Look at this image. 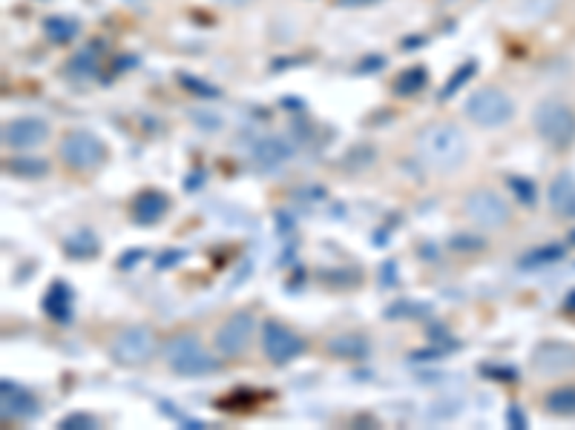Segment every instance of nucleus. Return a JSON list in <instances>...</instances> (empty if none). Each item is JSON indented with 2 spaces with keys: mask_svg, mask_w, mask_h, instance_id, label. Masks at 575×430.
Wrapping results in <instances>:
<instances>
[{
  "mask_svg": "<svg viewBox=\"0 0 575 430\" xmlns=\"http://www.w3.org/2000/svg\"><path fill=\"white\" fill-rule=\"evenodd\" d=\"M415 149L423 164L441 173L458 170L469 156L467 135H463L455 123H432V127L420 130L415 138Z\"/></svg>",
  "mask_w": 575,
  "mask_h": 430,
  "instance_id": "obj_1",
  "label": "nucleus"
},
{
  "mask_svg": "<svg viewBox=\"0 0 575 430\" xmlns=\"http://www.w3.org/2000/svg\"><path fill=\"white\" fill-rule=\"evenodd\" d=\"M164 358H167V367L179 376H208L219 367V362L202 348L193 333H182V336L170 339L164 348Z\"/></svg>",
  "mask_w": 575,
  "mask_h": 430,
  "instance_id": "obj_2",
  "label": "nucleus"
},
{
  "mask_svg": "<svg viewBox=\"0 0 575 430\" xmlns=\"http://www.w3.org/2000/svg\"><path fill=\"white\" fill-rule=\"evenodd\" d=\"M463 113H467V118L475 123V127L495 130V127H503V123L515 115V104L503 89L484 87V89L472 92V98L467 101V106H463Z\"/></svg>",
  "mask_w": 575,
  "mask_h": 430,
  "instance_id": "obj_3",
  "label": "nucleus"
},
{
  "mask_svg": "<svg viewBox=\"0 0 575 430\" xmlns=\"http://www.w3.org/2000/svg\"><path fill=\"white\" fill-rule=\"evenodd\" d=\"M532 123L544 141H550L553 147H567L575 138V113L564 101H541L532 113Z\"/></svg>",
  "mask_w": 575,
  "mask_h": 430,
  "instance_id": "obj_4",
  "label": "nucleus"
},
{
  "mask_svg": "<svg viewBox=\"0 0 575 430\" xmlns=\"http://www.w3.org/2000/svg\"><path fill=\"white\" fill-rule=\"evenodd\" d=\"M107 158V147L95 132L90 130H73L64 135L61 141V161L70 166V170L87 173L95 170L99 164H104Z\"/></svg>",
  "mask_w": 575,
  "mask_h": 430,
  "instance_id": "obj_5",
  "label": "nucleus"
},
{
  "mask_svg": "<svg viewBox=\"0 0 575 430\" xmlns=\"http://www.w3.org/2000/svg\"><path fill=\"white\" fill-rule=\"evenodd\" d=\"M153 353H156V333L142 325L121 330L113 339V344H109V356H113L118 365H142Z\"/></svg>",
  "mask_w": 575,
  "mask_h": 430,
  "instance_id": "obj_6",
  "label": "nucleus"
},
{
  "mask_svg": "<svg viewBox=\"0 0 575 430\" xmlns=\"http://www.w3.org/2000/svg\"><path fill=\"white\" fill-rule=\"evenodd\" d=\"M463 213H467L477 227H486V230H498L510 224V204L492 190L469 192L467 201H463Z\"/></svg>",
  "mask_w": 575,
  "mask_h": 430,
  "instance_id": "obj_7",
  "label": "nucleus"
},
{
  "mask_svg": "<svg viewBox=\"0 0 575 430\" xmlns=\"http://www.w3.org/2000/svg\"><path fill=\"white\" fill-rule=\"evenodd\" d=\"M262 348H265V356L270 358V362L285 365L305 350V341L299 339L291 327H285L282 322L268 318L265 327H262Z\"/></svg>",
  "mask_w": 575,
  "mask_h": 430,
  "instance_id": "obj_8",
  "label": "nucleus"
},
{
  "mask_svg": "<svg viewBox=\"0 0 575 430\" xmlns=\"http://www.w3.org/2000/svg\"><path fill=\"white\" fill-rule=\"evenodd\" d=\"M253 325L256 322H253V316L248 310H239V313H234L230 318H225L222 327H219L216 336H213L216 350L222 353V356H239L251 344Z\"/></svg>",
  "mask_w": 575,
  "mask_h": 430,
  "instance_id": "obj_9",
  "label": "nucleus"
},
{
  "mask_svg": "<svg viewBox=\"0 0 575 430\" xmlns=\"http://www.w3.org/2000/svg\"><path fill=\"white\" fill-rule=\"evenodd\" d=\"M49 141V127L40 118H15L4 127V144L9 149H35Z\"/></svg>",
  "mask_w": 575,
  "mask_h": 430,
  "instance_id": "obj_10",
  "label": "nucleus"
},
{
  "mask_svg": "<svg viewBox=\"0 0 575 430\" xmlns=\"http://www.w3.org/2000/svg\"><path fill=\"white\" fill-rule=\"evenodd\" d=\"M532 367L541 376H564V373L575 370V348L572 344H558V341H546L532 356Z\"/></svg>",
  "mask_w": 575,
  "mask_h": 430,
  "instance_id": "obj_11",
  "label": "nucleus"
},
{
  "mask_svg": "<svg viewBox=\"0 0 575 430\" xmlns=\"http://www.w3.org/2000/svg\"><path fill=\"white\" fill-rule=\"evenodd\" d=\"M0 396H4L6 419H32V416H38V399L12 379L0 382Z\"/></svg>",
  "mask_w": 575,
  "mask_h": 430,
  "instance_id": "obj_12",
  "label": "nucleus"
},
{
  "mask_svg": "<svg viewBox=\"0 0 575 430\" xmlns=\"http://www.w3.org/2000/svg\"><path fill=\"white\" fill-rule=\"evenodd\" d=\"M170 210V201L164 192L159 190H147V192H139V196L133 198L130 204V213L135 218V224H142V227H150V224H159V221L164 218V213Z\"/></svg>",
  "mask_w": 575,
  "mask_h": 430,
  "instance_id": "obj_13",
  "label": "nucleus"
},
{
  "mask_svg": "<svg viewBox=\"0 0 575 430\" xmlns=\"http://www.w3.org/2000/svg\"><path fill=\"white\" fill-rule=\"evenodd\" d=\"M44 313L49 318L61 325H70L73 322V313H75V293L73 287L66 282H55L49 287V293L44 296Z\"/></svg>",
  "mask_w": 575,
  "mask_h": 430,
  "instance_id": "obj_14",
  "label": "nucleus"
},
{
  "mask_svg": "<svg viewBox=\"0 0 575 430\" xmlns=\"http://www.w3.org/2000/svg\"><path fill=\"white\" fill-rule=\"evenodd\" d=\"M546 198H550V207H553L555 215L575 218V175L572 173L555 175L553 184H550V192H546Z\"/></svg>",
  "mask_w": 575,
  "mask_h": 430,
  "instance_id": "obj_15",
  "label": "nucleus"
},
{
  "mask_svg": "<svg viewBox=\"0 0 575 430\" xmlns=\"http://www.w3.org/2000/svg\"><path fill=\"white\" fill-rule=\"evenodd\" d=\"M291 156H294V147L279 135H268L253 147V161L262 166V170H277L285 161H291Z\"/></svg>",
  "mask_w": 575,
  "mask_h": 430,
  "instance_id": "obj_16",
  "label": "nucleus"
},
{
  "mask_svg": "<svg viewBox=\"0 0 575 430\" xmlns=\"http://www.w3.org/2000/svg\"><path fill=\"white\" fill-rule=\"evenodd\" d=\"M325 350L337 356V358H348V362H357V358L368 356V341L360 333H339V336L328 339Z\"/></svg>",
  "mask_w": 575,
  "mask_h": 430,
  "instance_id": "obj_17",
  "label": "nucleus"
},
{
  "mask_svg": "<svg viewBox=\"0 0 575 430\" xmlns=\"http://www.w3.org/2000/svg\"><path fill=\"white\" fill-rule=\"evenodd\" d=\"M44 32L49 40H55V44H70L73 38H78L81 23L70 15H49L44 21Z\"/></svg>",
  "mask_w": 575,
  "mask_h": 430,
  "instance_id": "obj_18",
  "label": "nucleus"
},
{
  "mask_svg": "<svg viewBox=\"0 0 575 430\" xmlns=\"http://www.w3.org/2000/svg\"><path fill=\"white\" fill-rule=\"evenodd\" d=\"M544 405L555 416H575V384L555 387L544 396Z\"/></svg>",
  "mask_w": 575,
  "mask_h": 430,
  "instance_id": "obj_19",
  "label": "nucleus"
},
{
  "mask_svg": "<svg viewBox=\"0 0 575 430\" xmlns=\"http://www.w3.org/2000/svg\"><path fill=\"white\" fill-rule=\"evenodd\" d=\"M64 249H66V256H73V258H92V256H99V239H95L90 230H78L75 235H70V239L64 241Z\"/></svg>",
  "mask_w": 575,
  "mask_h": 430,
  "instance_id": "obj_20",
  "label": "nucleus"
},
{
  "mask_svg": "<svg viewBox=\"0 0 575 430\" xmlns=\"http://www.w3.org/2000/svg\"><path fill=\"white\" fill-rule=\"evenodd\" d=\"M426 80H429V75H426V69L423 66H415V69H406V72L397 78V95H415V92H420L423 87H426Z\"/></svg>",
  "mask_w": 575,
  "mask_h": 430,
  "instance_id": "obj_21",
  "label": "nucleus"
},
{
  "mask_svg": "<svg viewBox=\"0 0 575 430\" xmlns=\"http://www.w3.org/2000/svg\"><path fill=\"white\" fill-rule=\"evenodd\" d=\"M9 173H15L21 178H40V175H47L49 170V164L44 158H15V161H9Z\"/></svg>",
  "mask_w": 575,
  "mask_h": 430,
  "instance_id": "obj_22",
  "label": "nucleus"
},
{
  "mask_svg": "<svg viewBox=\"0 0 575 430\" xmlns=\"http://www.w3.org/2000/svg\"><path fill=\"white\" fill-rule=\"evenodd\" d=\"M66 72H70L73 78H78V80H87V78H92L95 72H99V61L92 58V52H78L75 58L70 61V66H66Z\"/></svg>",
  "mask_w": 575,
  "mask_h": 430,
  "instance_id": "obj_23",
  "label": "nucleus"
},
{
  "mask_svg": "<svg viewBox=\"0 0 575 430\" xmlns=\"http://www.w3.org/2000/svg\"><path fill=\"white\" fill-rule=\"evenodd\" d=\"M475 72H477V63H475V61L463 63V66L458 69V72H455V78H451V80L446 83V87H443V92H441V101L451 98V95H455V92H458V89L463 87V83H467V80H469Z\"/></svg>",
  "mask_w": 575,
  "mask_h": 430,
  "instance_id": "obj_24",
  "label": "nucleus"
},
{
  "mask_svg": "<svg viewBox=\"0 0 575 430\" xmlns=\"http://www.w3.org/2000/svg\"><path fill=\"white\" fill-rule=\"evenodd\" d=\"M561 256H564V249H561V247H546V249H536V253H529V256H524V261H521V267H524V270H532V267H538V265H550V261H558Z\"/></svg>",
  "mask_w": 575,
  "mask_h": 430,
  "instance_id": "obj_25",
  "label": "nucleus"
},
{
  "mask_svg": "<svg viewBox=\"0 0 575 430\" xmlns=\"http://www.w3.org/2000/svg\"><path fill=\"white\" fill-rule=\"evenodd\" d=\"M190 118H193V123H196L199 130H204V132L222 130V118H219L216 113H210V109H196V113H190Z\"/></svg>",
  "mask_w": 575,
  "mask_h": 430,
  "instance_id": "obj_26",
  "label": "nucleus"
},
{
  "mask_svg": "<svg viewBox=\"0 0 575 430\" xmlns=\"http://www.w3.org/2000/svg\"><path fill=\"white\" fill-rule=\"evenodd\" d=\"M92 430V427H99V419L90 413H70L66 419H61V430Z\"/></svg>",
  "mask_w": 575,
  "mask_h": 430,
  "instance_id": "obj_27",
  "label": "nucleus"
},
{
  "mask_svg": "<svg viewBox=\"0 0 575 430\" xmlns=\"http://www.w3.org/2000/svg\"><path fill=\"white\" fill-rule=\"evenodd\" d=\"M182 78V83L190 89V92H196V95H202V98H216L219 95V89L216 87H204V80L202 78H193V75H179Z\"/></svg>",
  "mask_w": 575,
  "mask_h": 430,
  "instance_id": "obj_28",
  "label": "nucleus"
},
{
  "mask_svg": "<svg viewBox=\"0 0 575 430\" xmlns=\"http://www.w3.org/2000/svg\"><path fill=\"white\" fill-rule=\"evenodd\" d=\"M449 247H451V249H463V253H467V249L477 253V249H484V241H481V239H472V235H455Z\"/></svg>",
  "mask_w": 575,
  "mask_h": 430,
  "instance_id": "obj_29",
  "label": "nucleus"
},
{
  "mask_svg": "<svg viewBox=\"0 0 575 430\" xmlns=\"http://www.w3.org/2000/svg\"><path fill=\"white\" fill-rule=\"evenodd\" d=\"M510 187L515 190V192H521V201L524 204H536V190H532V184H527L524 178H510Z\"/></svg>",
  "mask_w": 575,
  "mask_h": 430,
  "instance_id": "obj_30",
  "label": "nucleus"
},
{
  "mask_svg": "<svg viewBox=\"0 0 575 430\" xmlns=\"http://www.w3.org/2000/svg\"><path fill=\"white\" fill-rule=\"evenodd\" d=\"M374 4H380V0H337V6H351V9H363Z\"/></svg>",
  "mask_w": 575,
  "mask_h": 430,
  "instance_id": "obj_31",
  "label": "nucleus"
},
{
  "mask_svg": "<svg viewBox=\"0 0 575 430\" xmlns=\"http://www.w3.org/2000/svg\"><path fill=\"white\" fill-rule=\"evenodd\" d=\"M510 425H515V427H524V425H527L524 416H521V410H518V408L510 410Z\"/></svg>",
  "mask_w": 575,
  "mask_h": 430,
  "instance_id": "obj_32",
  "label": "nucleus"
},
{
  "mask_svg": "<svg viewBox=\"0 0 575 430\" xmlns=\"http://www.w3.org/2000/svg\"><path fill=\"white\" fill-rule=\"evenodd\" d=\"M219 4H225V6H236V9H239V6H251L253 0H219Z\"/></svg>",
  "mask_w": 575,
  "mask_h": 430,
  "instance_id": "obj_33",
  "label": "nucleus"
},
{
  "mask_svg": "<svg viewBox=\"0 0 575 430\" xmlns=\"http://www.w3.org/2000/svg\"><path fill=\"white\" fill-rule=\"evenodd\" d=\"M124 4H142V0H124Z\"/></svg>",
  "mask_w": 575,
  "mask_h": 430,
  "instance_id": "obj_34",
  "label": "nucleus"
}]
</instances>
